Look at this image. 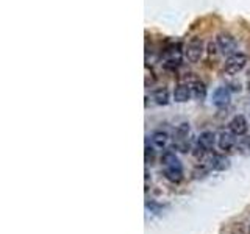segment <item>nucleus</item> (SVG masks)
I'll use <instances>...</instances> for the list:
<instances>
[{
  "label": "nucleus",
  "mask_w": 250,
  "mask_h": 234,
  "mask_svg": "<svg viewBox=\"0 0 250 234\" xmlns=\"http://www.w3.org/2000/svg\"><path fill=\"white\" fill-rule=\"evenodd\" d=\"M163 165H164V175L172 183H179L183 178V165L180 160L172 152H166L163 155Z\"/></svg>",
  "instance_id": "nucleus-1"
},
{
  "label": "nucleus",
  "mask_w": 250,
  "mask_h": 234,
  "mask_svg": "<svg viewBox=\"0 0 250 234\" xmlns=\"http://www.w3.org/2000/svg\"><path fill=\"white\" fill-rule=\"evenodd\" d=\"M246 64H247V56L244 54H241V52H236V54L227 58L224 71L229 75H238L246 67Z\"/></svg>",
  "instance_id": "nucleus-2"
},
{
  "label": "nucleus",
  "mask_w": 250,
  "mask_h": 234,
  "mask_svg": "<svg viewBox=\"0 0 250 234\" xmlns=\"http://www.w3.org/2000/svg\"><path fill=\"white\" fill-rule=\"evenodd\" d=\"M216 45L217 49L220 50V54L222 55H227L230 56L233 54H236L238 52V44H236V39L229 35V33H219L217 37H216Z\"/></svg>",
  "instance_id": "nucleus-3"
},
{
  "label": "nucleus",
  "mask_w": 250,
  "mask_h": 234,
  "mask_svg": "<svg viewBox=\"0 0 250 234\" xmlns=\"http://www.w3.org/2000/svg\"><path fill=\"white\" fill-rule=\"evenodd\" d=\"M203 41L200 39V37H193L188 45H186V50H185V56L189 63H198L200 61V58L203 56Z\"/></svg>",
  "instance_id": "nucleus-4"
},
{
  "label": "nucleus",
  "mask_w": 250,
  "mask_h": 234,
  "mask_svg": "<svg viewBox=\"0 0 250 234\" xmlns=\"http://www.w3.org/2000/svg\"><path fill=\"white\" fill-rule=\"evenodd\" d=\"M188 134H189V125L188 124H181L177 126V130H175V145L177 148H180V152H186L189 148V144H188Z\"/></svg>",
  "instance_id": "nucleus-5"
},
{
  "label": "nucleus",
  "mask_w": 250,
  "mask_h": 234,
  "mask_svg": "<svg viewBox=\"0 0 250 234\" xmlns=\"http://www.w3.org/2000/svg\"><path fill=\"white\" fill-rule=\"evenodd\" d=\"M232 100V92L229 88L220 86L213 92V105L217 108H225Z\"/></svg>",
  "instance_id": "nucleus-6"
},
{
  "label": "nucleus",
  "mask_w": 250,
  "mask_h": 234,
  "mask_svg": "<svg viewBox=\"0 0 250 234\" xmlns=\"http://www.w3.org/2000/svg\"><path fill=\"white\" fill-rule=\"evenodd\" d=\"M236 144V136H234L230 130L222 131L217 136V145L222 152H230V150Z\"/></svg>",
  "instance_id": "nucleus-7"
},
{
  "label": "nucleus",
  "mask_w": 250,
  "mask_h": 234,
  "mask_svg": "<svg viewBox=\"0 0 250 234\" xmlns=\"http://www.w3.org/2000/svg\"><path fill=\"white\" fill-rule=\"evenodd\" d=\"M230 125V131L234 134V136H244L249 130V124L244 116H234L232 119V122L229 124Z\"/></svg>",
  "instance_id": "nucleus-8"
},
{
  "label": "nucleus",
  "mask_w": 250,
  "mask_h": 234,
  "mask_svg": "<svg viewBox=\"0 0 250 234\" xmlns=\"http://www.w3.org/2000/svg\"><path fill=\"white\" fill-rule=\"evenodd\" d=\"M191 95H193V92H191V86L189 85H179L174 90V100L179 102V103L188 102L191 99Z\"/></svg>",
  "instance_id": "nucleus-9"
},
{
  "label": "nucleus",
  "mask_w": 250,
  "mask_h": 234,
  "mask_svg": "<svg viewBox=\"0 0 250 234\" xmlns=\"http://www.w3.org/2000/svg\"><path fill=\"white\" fill-rule=\"evenodd\" d=\"M197 144H200L205 150H208V152H210V150L214 147V144H216V136H214V133L203 131L200 136H198Z\"/></svg>",
  "instance_id": "nucleus-10"
},
{
  "label": "nucleus",
  "mask_w": 250,
  "mask_h": 234,
  "mask_svg": "<svg viewBox=\"0 0 250 234\" xmlns=\"http://www.w3.org/2000/svg\"><path fill=\"white\" fill-rule=\"evenodd\" d=\"M189 86H191V92H193L194 99L203 100L205 97H207V86H205L202 81H193Z\"/></svg>",
  "instance_id": "nucleus-11"
},
{
  "label": "nucleus",
  "mask_w": 250,
  "mask_h": 234,
  "mask_svg": "<svg viewBox=\"0 0 250 234\" xmlns=\"http://www.w3.org/2000/svg\"><path fill=\"white\" fill-rule=\"evenodd\" d=\"M210 162H211V169L213 170H225V169L230 167V161L222 155H214L211 158Z\"/></svg>",
  "instance_id": "nucleus-12"
},
{
  "label": "nucleus",
  "mask_w": 250,
  "mask_h": 234,
  "mask_svg": "<svg viewBox=\"0 0 250 234\" xmlns=\"http://www.w3.org/2000/svg\"><path fill=\"white\" fill-rule=\"evenodd\" d=\"M169 142V134L164 131H155L152 134V144L157 148H164Z\"/></svg>",
  "instance_id": "nucleus-13"
},
{
  "label": "nucleus",
  "mask_w": 250,
  "mask_h": 234,
  "mask_svg": "<svg viewBox=\"0 0 250 234\" xmlns=\"http://www.w3.org/2000/svg\"><path fill=\"white\" fill-rule=\"evenodd\" d=\"M152 99L158 105H167L169 103V90L166 88H158L152 92Z\"/></svg>",
  "instance_id": "nucleus-14"
},
{
  "label": "nucleus",
  "mask_w": 250,
  "mask_h": 234,
  "mask_svg": "<svg viewBox=\"0 0 250 234\" xmlns=\"http://www.w3.org/2000/svg\"><path fill=\"white\" fill-rule=\"evenodd\" d=\"M249 234H250V226H249Z\"/></svg>",
  "instance_id": "nucleus-15"
}]
</instances>
